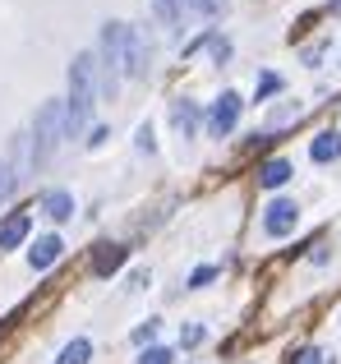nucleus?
Wrapping results in <instances>:
<instances>
[{
  "label": "nucleus",
  "mask_w": 341,
  "mask_h": 364,
  "mask_svg": "<svg viewBox=\"0 0 341 364\" xmlns=\"http://www.w3.org/2000/svg\"><path fill=\"white\" fill-rule=\"evenodd\" d=\"M97 107V55L83 51L70 65V92H65V139H79Z\"/></svg>",
  "instance_id": "f257e3e1"
},
{
  "label": "nucleus",
  "mask_w": 341,
  "mask_h": 364,
  "mask_svg": "<svg viewBox=\"0 0 341 364\" xmlns=\"http://www.w3.org/2000/svg\"><path fill=\"white\" fill-rule=\"evenodd\" d=\"M125 33H129V23H102V42H97V92L107 102H116V92H120V79H125Z\"/></svg>",
  "instance_id": "f03ea898"
},
{
  "label": "nucleus",
  "mask_w": 341,
  "mask_h": 364,
  "mask_svg": "<svg viewBox=\"0 0 341 364\" xmlns=\"http://www.w3.org/2000/svg\"><path fill=\"white\" fill-rule=\"evenodd\" d=\"M65 139V102H42L33 116V139H28V161L33 166H46L55 157Z\"/></svg>",
  "instance_id": "7ed1b4c3"
},
{
  "label": "nucleus",
  "mask_w": 341,
  "mask_h": 364,
  "mask_svg": "<svg viewBox=\"0 0 341 364\" xmlns=\"http://www.w3.org/2000/svg\"><path fill=\"white\" fill-rule=\"evenodd\" d=\"M240 111H244L240 92H222V97L212 102V111H207V134H212V139H226V134L240 124Z\"/></svg>",
  "instance_id": "20e7f679"
},
{
  "label": "nucleus",
  "mask_w": 341,
  "mask_h": 364,
  "mask_svg": "<svg viewBox=\"0 0 341 364\" xmlns=\"http://www.w3.org/2000/svg\"><path fill=\"white\" fill-rule=\"evenodd\" d=\"M300 222V208L291 203V198H272L268 208H263V231L272 235V240H286L291 231H296Z\"/></svg>",
  "instance_id": "39448f33"
},
{
  "label": "nucleus",
  "mask_w": 341,
  "mask_h": 364,
  "mask_svg": "<svg viewBox=\"0 0 341 364\" xmlns=\"http://www.w3.org/2000/svg\"><path fill=\"white\" fill-rule=\"evenodd\" d=\"M28 235H33V217L28 213H5L0 217V254H5V249H18Z\"/></svg>",
  "instance_id": "423d86ee"
},
{
  "label": "nucleus",
  "mask_w": 341,
  "mask_h": 364,
  "mask_svg": "<svg viewBox=\"0 0 341 364\" xmlns=\"http://www.w3.org/2000/svg\"><path fill=\"white\" fill-rule=\"evenodd\" d=\"M125 74L129 79H148V42L139 28L125 33Z\"/></svg>",
  "instance_id": "0eeeda50"
},
{
  "label": "nucleus",
  "mask_w": 341,
  "mask_h": 364,
  "mask_svg": "<svg viewBox=\"0 0 341 364\" xmlns=\"http://www.w3.org/2000/svg\"><path fill=\"white\" fill-rule=\"evenodd\" d=\"M170 124H175V134H180V139H194V134H198V124H203V111H198V102L175 97V102H170Z\"/></svg>",
  "instance_id": "6e6552de"
},
{
  "label": "nucleus",
  "mask_w": 341,
  "mask_h": 364,
  "mask_svg": "<svg viewBox=\"0 0 341 364\" xmlns=\"http://www.w3.org/2000/svg\"><path fill=\"white\" fill-rule=\"evenodd\" d=\"M65 254V240L60 235H37L33 249H28V267L33 272H46V267H55V258Z\"/></svg>",
  "instance_id": "1a4fd4ad"
},
{
  "label": "nucleus",
  "mask_w": 341,
  "mask_h": 364,
  "mask_svg": "<svg viewBox=\"0 0 341 364\" xmlns=\"http://www.w3.org/2000/svg\"><path fill=\"white\" fill-rule=\"evenodd\" d=\"M125 263H129L125 245H97V254H92V277H111V272H120Z\"/></svg>",
  "instance_id": "9d476101"
},
{
  "label": "nucleus",
  "mask_w": 341,
  "mask_h": 364,
  "mask_svg": "<svg viewBox=\"0 0 341 364\" xmlns=\"http://www.w3.org/2000/svg\"><path fill=\"white\" fill-rule=\"evenodd\" d=\"M42 213L51 222H70L74 217V194L70 189H42Z\"/></svg>",
  "instance_id": "9b49d317"
},
{
  "label": "nucleus",
  "mask_w": 341,
  "mask_h": 364,
  "mask_svg": "<svg viewBox=\"0 0 341 364\" xmlns=\"http://www.w3.org/2000/svg\"><path fill=\"white\" fill-rule=\"evenodd\" d=\"M291 176H296V171H291L286 157H272V161H263V166H259V185L263 189H281Z\"/></svg>",
  "instance_id": "f8f14e48"
},
{
  "label": "nucleus",
  "mask_w": 341,
  "mask_h": 364,
  "mask_svg": "<svg viewBox=\"0 0 341 364\" xmlns=\"http://www.w3.org/2000/svg\"><path fill=\"white\" fill-rule=\"evenodd\" d=\"M309 157H314L318 166H328V161H337V157H341V134H337V129L318 134V139L309 143Z\"/></svg>",
  "instance_id": "ddd939ff"
},
{
  "label": "nucleus",
  "mask_w": 341,
  "mask_h": 364,
  "mask_svg": "<svg viewBox=\"0 0 341 364\" xmlns=\"http://www.w3.org/2000/svg\"><path fill=\"white\" fill-rule=\"evenodd\" d=\"M92 360V341L88 337H74L60 346V355H55V364H88Z\"/></svg>",
  "instance_id": "4468645a"
},
{
  "label": "nucleus",
  "mask_w": 341,
  "mask_h": 364,
  "mask_svg": "<svg viewBox=\"0 0 341 364\" xmlns=\"http://www.w3.org/2000/svg\"><path fill=\"white\" fill-rule=\"evenodd\" d=\"M148 5H153V14L162 18L166 28H175V23H180V0H148Z\"/></svg>",
  "instance_id": "2eb2a0df"
},
{
  "label": "nucleus",
  "mask_w": 341,
  "mask_h": 364,
  "mask_svg": "<svg viewBox=\"0 0 341 364\" xmlns=\"http://www.w3.org/2000/svg\"><path fill=\"white\" fill-rule=\"evenodd\" d=\"M14 185H18V176H14V166L9 161H0V208L9 203V194H14Z\"/></svg>",
  "instance_id": "dca6fc26"
},
{
  "label": "nucleus",
  "mask_w": 341,
  "mask_h": 364,
  "mask_svg": "<svg viewBox=\"0 0 341 364\" xmlns=\"http://www.w3.org/2000/svg\"><path fill=\"white\" fill-rule=\"evenodd\" d=\"M157 328H162V323H157V318H148L144 328H134V346H144V350H148V346H153V341H157Z\"/></svg>",
  "instance_id": "f3484780"
},
{
  "label": "nucleus",
  "mask_w": 341,
  "mask_h": 364,
  "mask_svg": "<svg viewBox=\"0 0 341 364\" xmlns=\"http://www.w3.org/2000/svg\"><path fill=\"white\" fill-rule=\"evenodd\" d=\"M139 364H175V355H170L166 346H148L144 355H139Z\"/></svg>",
  "instance_id": "a211bd4d"
},
{
  "label": "nucleus",
  "mask_w": 341,
  "mask_h": 364,
  "mask_svg": "<svg viewBox=\"0 0 341 364\" xmlns=\"http://www.w3.org/2000/svg\"><path fill=\"white\" fill-rule=\"evenodd\" d=\"M207 282H217V267H194L189 272V291H203Z\"/></svg>",
  "instance_id": "6ab92c4d"
},
{
  "label": "nucleus",
  "mask_w": 341,
  "mask_h": 364,
  "mask_svg": "<svg viewBox=\"0 0 341 364\" xmlns=\"http://www.w3.org/2000/svg\"><path fill=\"white\" fill-rule=\"evenodd\" d=\"M203 337H207V332L198 328V323H189V328H180V346H203Z\"/></svg>",
  "instance_id": "aec40b11"
},
{
  "label": "nucleus",
  "mask_w": 341,
  "mask_h": 364,
  "mask_svg": "<svg viewBox=\"0 0 341 364\" xmlns=\"http://www.w3.org/2000/svg\"><path fill=\"white\" fill-rule=\"evenodd\" d=\"M194 14H203V18H212V14H222V0H185Z\"/></svg>",
  "instance_id": "412c9836"
},
{
  "label": "nucleus",
  "mask_w": 341,
  "mask_h": 364,
  "mask_svg": "<svg viewBox=\"0 0 341 364\" xmlns=\"http://www.w3.org/2000/svg\"><path fill=\"white\" fill-rule=\"evenodd\" d=\"M139 152H157V139H153V124H139Z\"/></svg>",
  "instance_id": "4be33fe9"
},
{
  "label": "nucleus",
  "mask_w": 341,
  "mask_h": 364,
  "mask_svg": "<svg viewBox=\"0 0 341 364\" xmlns=\"http://www.w3.org/2000/svg\"><path fill=\"white\" fill-rule=\"evenodd\" d=\"M291 364H328V355H323L318 346H305V350H300V355L291 360Z\"/></svg>",
  "instance_id": "5701e85b"
},
{
  "label": "nucleus",
  "mask_w": 341,
  "mask_h": 364,
  "mask_svg": "<svg viewBox=\"0 0 341 364\" xmlns=\"http://www.w3.org/2000/svg\"><path fill=\"white\" fill-rule=\"evenodd\" d=\"M272 92H281V79H277V74H263V79H259V102L272 97Z\"/></svg>",
  "instance_id": "b1692460"
},
{
  "label": "nucleus",
  "mask_w": 341,
  "mask_h": 364,
  "mask_svg": "<svg viewBox=\"0 0 341 364\" xmlns=\"http://www.w3.org/2000/svg\"><path fill=\"white\" fill-rule=\"evenodd\" d=\"M212 55H217V65H222L226 55H231V42H226V37H212Z\"/></svg>",
  "instance_id": "393cba45"
},
{
  "label": "nucleus",
  "mask_w": 341,
  "mask_h": 364,
  "mask_svg": "<svg viewBox=\"0 0 341 364\" xmlns=\"http://www.w3.org/2000/svg\"><path fill=\"white\" fill-rule=\"evenodd\" d=\"M328 5H332V14H341V0H328Z\"/></svg>",
  "instance_id": "a878e982"
}]
</instances>
